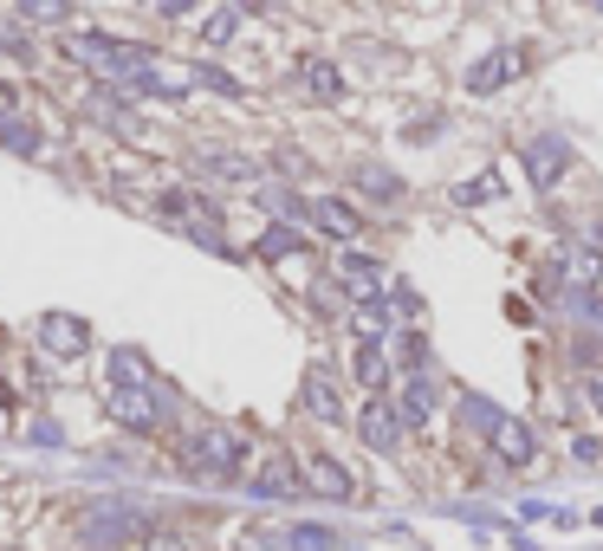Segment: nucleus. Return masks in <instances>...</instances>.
Returning <instances> with one entry per match:
<instances>
[{"label":"nucleus","instance_id":"f257e3e1","mask_svg":"<svg viewBox=\"0 0 603 551\" xmlns=\"http://www.w3.org/2000/svg\"><path fill=\"white\" fill-rule=\"evenodd\" d=\"M241 461H247V441L234 428H201L182 441V468L201 481H227V474H241Z\"/></svg>","mask_w":603,"mask_h":551},{"label":"nucleus","instance_id":"f03ea898","mask_svg":"<svg viewBox=\"0 0 603 551\" xmlns=\"http://www.w3.org/2000/svg\"><path fill=\"white\" fill-rule=\"evenodd\" d=\"M66 53H71V59H85V66H98V71H124V78H136V71L149 66V53H143V46L104 40V33H66Z\"/></svg>","mask_w":603,"mask_h":551},{"label":"nucleus","instance_id":"7ed1b4c3","mask_svg":"<svg viewBox=\"0 0 603 551\" xmlns=\"http://www.w3.org/2000/svg\"><path fill=\"white\" fill-rule=\"evenodd\" d=\"M357 435H364V448L397 454L402 435H409V421H402V409L390 403V396H370V403H364V415H357Z\"/></svg>","mask_w":603,"mask_h":551},{"label":"nucleus","instance_id":"20e7f679","mask_svg":"<svg viewBox=\"0 0 603 551\" xmlns=\"http://www.w3.org/2000/svg\"><path fill=\"white\" fill-rule=\"evenodd\" d=\"M40 338H46V350H59V357H78V350L91 345L85 318H71V312H46L40 318Z\"/></svg>","mask_w":603,"mask_h":551},{"label":"nucleus","instance_id":"39448f33","mask_svg":"<svg viewBox=\"0 0 603 551\" xmlns=\"http://www.w3.org/2000/svg\"><path fill=\"white\" fill-rule=\"evenodd\" d=\"M493 448H500L513 468H526V461L538 454V448H533V428H526V421H513V415H500V421H493Z\"/></svg>","mask_w":603,"mask_h":551},{"label":"nucleus","instance_id":"423d86ee","mask_svg":"<svg viewBox=\"0 0 603 551\" xmlns=\"http://www.w3.org/2000/svg\"><path fill=\"white\" fill-rule=\"evenodd\" d=\"M305 409L319 415V421H344V403H337V383L325 376V370H312V376H305Z\"/></svg>","mask_w":603,"mask_h":551},{"label":"nucleus","instance_id":"0eeeda50","mask_svg":"<svg viewBox=\"0 0 603 551\" xmlns=\"http://www.w3.org/2000/svg\"><path fill=\"white\" fill-rule=\"evenodd\" d=\"M305 481L319 486V493H325V499H350V474H344V468H337L332 454H312V461H305Z\"/></svg>","mask_w":603,"mask_h":551},{"label":"nucleus","instance_id":"6e6552de","mask_svg":"<svg viewBox=\"0 0 603 551\" xmlns=\"http://www.w3.org/2000/svg\"><path fill=\"white\" fill-rule=\"evenodd\" d=\"M111 415L131 421V428H149L156 421V396L149 390H111Z\"/></svg>","mask_w":603,"mask_h":551},{"label":"nucleus","instance_id":"1a4fd4ad","mask_svg":"<svg viewBox=\"0 0 603 551\" xmlns=\"http://www.w3.org/2000/svg\"><path fill=\"white\" fill-rule=\"evenodd\" d=\"M526 169H533L538 189H551V176L565 169V143H558V137H538L533 149H526Z\"/></svg>","mask_w":603,"mask_h":551},{"label":"nucleus","instance_id":"9d476101","mask_svg":"<svg viewBox=\"0 0 603 551\" xmlns=\"http://www.w3.org/2000/svg\"><path fill=\"white\" fill-rule=\"evenodd\" d=\"M350 325H357V338H364V345H377V338H383V325H390L383 299H350Z\"/></svg>","mask_w":603,"mask_h":551},{"label":"nucleus","instance_id":"9b49d317","mask_svg":"<svg viewBox=\"0 0 603 551\" xmlns=\"http://www.w3.org/2000/svg\"><path fill=\"white\" fill-rule=\"evenodd\" d=\"M397 396H402L397 409H402V421H409V428H415V421H428V415H435V390H428V383H422V376H409V383H402Z\"/></svg>","mask_w":603,"mask_h":551},{"label":"nucleus","instance_id":"f8f14e48","mask_svg":"<svg viewBox=\"0 0 603 551\" xmlns=\"http://www.w3.org/2000/svg\"><path fill=\"white\" fill-rule=\"evenodd\" d=\"M312 214H319V227L337 234V240H357V234H364V221H357L344 202H312Z\"/></svg>","mask_w":603,"mask_h":551},{"label":"nucleus","instance_id":"ddd939ff","mask_svg":"<svg viewBox=\"0 0 603 551\" xmlns=\"http://www.w3.org/2000/svg\"><path fill=\"white\" fill-rule=\"evenodd\" d=\"M279 546H286V551H337V532H332V526H286V532H279Z\"/></svg>","mask_w":603,"mask_h":551},{"label":"nucleus","instance_id":"4468645a","mask_svg":"<svg viewBox=\"0 0 603 551\" xmlns=\"http://www.w3.org/2000/svg\"><path fill=\"white\" fill-rule=\"evenodd\" d=\"M292 481H299V474H292V461H286V454H272L267 468L254 474V493H260V499H279V493H292Z\"/></svg>","mask_w":603,"mask_h":551},{"label":"nucleus","instance_id":"2eb2a0df","mask_svg":"<svg viewBox=\"0 0 603 551\" xmlns=\"http://www.w3.org/2000/svg\"><path fill=\"white\" fill-rule=\"evenodd\" d=\"M299 78L312 85V98H337V91H344V71H337L332 59H305V66H299Z\"/></svg>","mask_w":603,"mask_h":551},{"label":"nucleus","instance_id":"dca6fc26","mask_svg":"<svg viewBox=\"0 0 603 551\" xmlns=\"http://www.w3.org/2000/svg\"><path fill=\"white\" fill-rule=\"evenodd\" d=\"M513 71H520V59H513V53H493L487 66H473V91H500Z\"/></svg>","mask_w":603,"mask_h":551},{"label":"nucleus","instance_id":"f3484780","mask_svg":"<svg viewBox=\"0 0 603 551\" xmlns=\"http://www.w3.org/2000/svg\"><path fill=\"white\" fill-rule=\"evenodd\" d=\"M350 370H357V383H364V390H383V376H390V363H383V350H377V345L357 350V363H350Z\"/></svg>","mask_w":603,"mask_h":551},{"label":"nucleus","instance_id":"a211bd4d","mask_svg":"<svg viewBox=\"0 0 603 551\" xmlns=\"http://www.w3.org/2000/svg\"><path fill=\"white\" fill-rule=\"evenodd\" d=\"M234 33H241V7H221V13H208V26H201L208 46H227Z\"/></svg>","mask_w":603,"mask_h":551},{"label":"nucleus","instance_id":"6ab92c4d","mask_svg":"<svg viewBox=\"0 0 603 551\" xmlns=\"http://www.w3.org/2000/svg\"><path fill=\"white\" fill-rule=\"evenodd\" d=\"M299 247H305L299 227H267V234H260V254H267V260H286V254H299Z\"/></svg>","mask_w":603,"mask_h":551},{"label":"nucleus","instance_id":"aec40b11","mask_svg":"<svg viewBox=\"0 0 603 551\" xmlns=\"http://www.w3.org/2000/svg\"><path fill=\"white\" fill-rule=\"evenodd\" d=\"M357 182H364L377 202H397V195H402V182L390 176V169H377V162H370V169H357Z\"/></svg>","mask_w":603,"mask_h":551},{"label":"nucleus","instance_id":"412c9836","mask_svg":"<svg viewBox=\"0 0 603 551\" xmlns=\"http://www.w3.org/2000/svg\"><path fill=\"white\" fill-rule=\"evenodd\" d=\"M565 279H571V285H591V279H603V254H571V260H565Z\"/></svg>","mask_w":603,"mask_h":551},{"label":"nucleus","instance_id":"4be33fe9","mask_svg":"<svg viewBox=\"0 0 603 551\" xmlns=\"http://www.w3.org/2000/svg\"><path fill=\"white\" fill-rule=\"evenodd\" d=\"M397 357L409 363V370H422V363H428V338H422V331H402V338H397Z\"/></svg>","mask_w":603,"mask_h":551},{"label":"nucleus","instance_id":"5701e85b","mask_svg":"<svg viewBox=\"0 0 603 551\" xmlns=\"http://www.w3.org/2000/svg\"><path fill=\"white\" fill-rule=\"evenodd\" d=\"M208 169H221V176H234V182H254V176H260L247 156H208Z\"/></svg>","mask_w":603,"mask_h":551},{"label":"nucleus","instance_id":"b1692460","mask_svg":"<svg viewBox=\"0 0 603 551\" xmlns=\"http://www.w3.org/2000/svg\"><path fill=\"white\" fill-rule=\"evenodd\" d=\"M0 137H7V149H20V156H33V149H40V131H33V124H7Z\"/></svg>","mask_w":603,"mask_h":551},{"label":"nucleus","instance_id":"393cba45","mask_svg":"<svg viewBox=\"0 0 603 551\" xmlns=\"http://www.w3.org/2000/svg\"><path fill=\"white\" fill-rule=\"evenodd\" d=\"M487 195H500V176H480V182H468V189H461V202H487Z\"/></svg>","mask_w":603,"mask_h":551},{"label":"nucleus","instance_id":"a878e982","mask_svg":"<svg viewBox=\"0 0 603 551\" xmlns=\"http://www.w3.org/2000/svg\"><path fill=\"white\" fill-rule=\"evenodd\" d=\"M26 20H66V7H53V0H40V7H20Z\"/></svg>","mask_w":603,"mask_h":551},{"label":"nucleus","instance_id":"bb28decb","mask_svg":"<svg viewBox=\"0 0 603 551\" xmlns=\"http://www.w3.org/2000/svg\"><path fill=\"white\" fill-rule=\"evenodd\" d=\"M13 111H20V98H13V91H7V85H0V131H7V124H20V117H13Z\"/></svg>","mask_w":603,"mask_h":551},{"label":"nucleus","instance_id":"cd10ccee","mask_svg":"<svg viewBox=\"0 0 603 551\" xmlns=\"http://www.w3.org/2000/svg\"><path fill=\"white\" fill-rule=\"evenodd\" d=\"M149 551H182V539H169V532H156V539H149Z\"/></svg>","mask_w":603,"mask_h":551},{"label":"nucleus","instance_id":"c85d7f7f","mask_svg":"<svg viewBox=\"0 0 603 551\" xmlns=\"http://www.w3.org/2000/svg\"><path fill=\"white\" fill-rule=\"evenodd\" d=\"M591 403L603 409V376H591Z\"/></svg>","mask_w":603,"mask_h":551}]
</instances>
